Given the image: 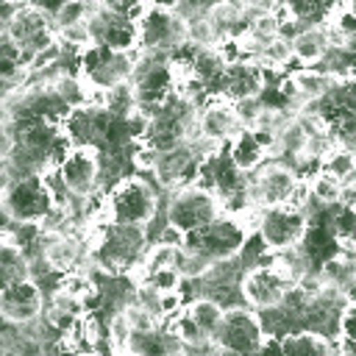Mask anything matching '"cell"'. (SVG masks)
<instances>
[{"mask_svg":"<svg viewBox=\"0 0 356 356\" xmlns=\"http://www.w3.org/2000/svg\"><path fill=\"white\" fill-rule=\"evenodd\" d=\"M189 42V22L178 8H150L139 19V50L172 56Z\"/></svg>","mask_w":356,"mask_h":356,"instance_id":"cell-5","label":"cell"},{"mask_svg":"<svg viewBox=\"0 0 356 356\" xmlns=\"http://www.w3.org/2000/svg\"><path fill=\"white\" fill-rule=\"evenodd\" d=\"M44 306H47V295L33 278L8 284L0 292V314L3 320L17 323V325H28L39 320L44 314Z\"/></svg>","mask_w":356,"mask_h":356,"instance_id":"cell-13","label":"cell"},{"mask_svg":"<svg viewBox=\"0 0 356 356\" xmlns=\"http://www.w3.org/2000/svg\"><path fill=\"white\" fill-rule=\"evenodd\" d=\"M323 172L334 175L342 186L356 184V153L348 147H334L325 159H323Z\"/></svg>","mask_w":356,"mask_h":356,"instance_id":"cell-21","label":"cell"},{"mask_svg":"<svg viewBox=\"0 0 356 356\" xmlns=\"http://www.w3.org/2000/svg\"><path fill=\"white\" fill-rule=\"evenodd\" d=\"M136 53H139V47L131 53H117V50L95 44V47L83 50V56H81V75L92 89H100V92L131 83Z\"/></svg>","mask_w":356,"mask_h":356,"instance_id":"cell-7","label":"cell"},{"mask_svg":"<svg viewBox=\"0 0 356 356\" xmlns=\"http://www.w3.org/2000/svg\"><path fill=\"white\" fill-rule=\"evenodd\" d=\"M56 209V195L44 175H25L3 184V214L17 225H39Z\"/></svg>","mask_w":356,"mask_h":356,"instance_id":"cell-3","label":"cell"},{"mask_svg":"<svg viewBox=\"0 0 356 356\" xmlns=\"http://www.w3.org/2000/svg\"><path fill=\"white\" fill-rule=\"evenodd\" d=\"M0 275H3V286L17 284V281H28L31 278V259L28 253L8 236H3V250H0Z\"/></svg>","mask_w":356,"mask_h":356,"instance_id":"cell-19","label":"cell"},{"mask_svg":"<svg viewBox=\"0 0 356 356\" xmlns=\"http://www.w3.org/2000/svg\"><path fill=\"white\" fill-rule=\"evenodd\" d=\"M309 186H312V197L320 200L323 206H339V200H342V184L334 175H328V172L320 170L309 181Z\"/></svg>","mask_w":356,"mask_h":356,"instance_id":"cell-23","label":"cell"},{"mask_svg":"<svg viewBox=\"0 0 356 356\" xmlns=\"http://www.w3.org/2000/svg\"><path fill=\"white\" fill-rule=\"evenodd\" d=\"M228 156L234 159V164L242 170V172H253L256 167H261L267 159H270V150L259 142V136L253 131H242L228 147Z\"/></svg>","mask_w":356,"mask_h":356,"instance_id":"cell-17","label":"cell"},{"mask_svg":"<svg viewBox=\"0 0 356 356\" xmlns=\"http://www.w3.org/2000/svg\"><path fill=\"white\" fill-rule=\"evenodd\" d=\"M270 250L298 248L309 234V217L295 206H270L261 211V222L256 231Z\"/></svg>","mask_w":356,"mask_h":356,"instance_id":"cell-11","label":"cell"},{"mask_svg":"<svg viewBox=\"0 0 356 356\" xmlns=\"http://www.w3.org/2000/svg\"><path fill=\"white\" fill-rule=\"evenodd\" d=\"M197 122H200V131L203 136L220 142L222 147H228L242 131H248L239 120V111H236V103H231L228 97H211L200 114H197Z\"/></svg>","mask_w":356,"mask_h":356,"instance_id":"cell-14","label":"cell"},{"mask_svg":"<svg viewBox=\"0 0 356 356\" xmlns=\"http://www.w3.org/2000/svg\"><path fill=\"white\" fill-rule=\"evenodd\" d=\"M339 339L342 342H356V300H350L342 312V323H339Z\"/></svg>","mask_w":356,"mask_h":356,"instance_id":"cell-25","label":"cell"},{"mask_svg":"<svg viewBox=\"0 0 356 356\" xmlns=\"http://www.w3.org/2000/svg\"><path fill=\"white\" fill-rule=\"evenodd\" d=\"M150 8H178L184 0H145Z\"/></svg>","mask_w":356,"mask_h":356,"instance_id":"cell-26","label":"cell"},{"mask_svg":"<svg viewBox=\"0 0 356 356\" xmlns=\"http://www.w3.org/2000/svg\"><path fill=\"white\" fill-rule=\"evenodd\" d=\"M264 70H270V72H281L289 61H295V50H292V39L289 36H278V39H273L264 50H261V56L256 58Z\"/></svg>","mask_w":356,"mask_h":356,"instance_id":"cell-22","label":"cell"},{"mask_svg":"<svg viewBox=\"0 0 356 356\" xmlns=\"http://www.w3.org/2000/svg\"><path fill=\"white\" fill-rule=\"evenodd\" d=\"M292 39V50H295V61H300L303 67H314L325 58V53L334 47L331 42V31L328 25H314V28H303L298 31Z\"/></svg>","mask_w":356,"mask_h":356,"instance_id":"cell-16","label":"cell"},{"mask_svg":"<svg viewBox=\"0 0 356 356\" xmlns=\"http://www.w3.org/2000/svg\"><path fill=\"white\" fill-rule=\"evenodd\" d=\"M167 195V192H164ZM161 192L156 189L153 181H147L145 175L134 172L125 175L108 195H106V206L103 214L97 220V225H111V222H122V225H150L164 203H161Z\"/></svg>","mask_w":356,"mask_h":356,"instance_id":"cell-1","label":"cell"},{"mask_svg":"<svg viewBox=\"0 0 356 356\" xmlns=\"http://www.w3.org/2000/svg\"><path fill=\"white\" fill-rule=\"evenodd\" d=\"M273 75H275V72L264 70L259 61H253V58H239V61L228 64L222 97H228L231 103L250 100V97H261L264 89L270 86V78H273Z\"/></svg>","mask_w":356,"mask_h":356,"instance_id":"cell-15","label":"cell"},{"mask_svg":"<svg viewBox=\"0 0 356 356\" xmlns=\"http://www.w3.org/2000/svg\"><path fill=\"white\" fill-rule=\"evenodd\" d=\"M292 284L286 281L284 273H278L270 261L267 264H259L253 270L245 273L242 278V298L250 309L256 312H264V309H275L284 303V298L289 295Z\"/></svg>","mask_w":356,"mask_h":356,"instance_id":"cell-12","label":"cell"},{"mask_svg":"<svg viewBox=\"0 0 356 356\" xmlns=\"http://www.w3.org/2000/svg\"><path fill=\"white\" fill-rule=\"evenodd\" d=\"M164 211H167L170 225H175L184 234H192V231L214 222L217 217H222L225 206H222L220 195L211 192L209 186L186 184V186L164 195Z\"/></svg>","mask_w":356,"mask_h":356,"instance_id":"cell-2","label":"cell"},{"mask_svg":"<svg viewBox=\"0 0 356 356\" xmlns=\"http://www.w3.org/2000/svg\"><path fill=\"white\" fill-rule=\"evenodd\" d=\"M264 339H267V334L261 328L259 312L250 306L228 309L222 317V325L214 337L217 348L225 353H234V356H253L264 345Z\"/></svg>","mask_w":356,"mask_h":356,"instance_id":"cell-9","label":"cell"},{"mask_svg":"<svg viewBox=\"0 0 356 356\" xmlns=\"http://www.w3.org/2000/svg\"><path fill=\"white\" fill-rule=\"evenodd\" d=\"M78 356H100V353H97V350H81Z\"/></svg>","mask_w":356,"mask_h":356,"instance_id":"cell-28","label":"cell"},{"mask_svg":"<svg viewBox=\"0 0 356 356\" xmlns=\"http://www.w3.org/2000/svg\"><path fill=\"white\" fill-rule=\"evenodd\" d=\"M250 231L245 228V222L234 214H222L217 217L214 222L186 234L184 239V248L200 259H206L209 264H217V261H225V259H236L248 242Z\"/></svg>","mask_w":356,"mask_h":356,"instance_id":"cell-4","label":"cell"},{"mask_svg":"<svg viewBox=\"0 0 356 356\" xmlns=\"http://www.w3.org/2000/svg\"><path fill=\"white\" fill-rule=\"evenodd\" d=\"M300 181L303 178L295 170H289L284 161L270 156L261 167L248 172V200L250 206H259V209L286 206Z\"/></svg>","mask_w":356,"mask_h":356,"instance_id":"cell-6","label":"cell"},{"mask_svg":"<svg viewBox=\"0 0 356 356\" xmlns=\"http://www.w3.org/2000/svg\"><path fill=\"white\" fill-rule=\"evenodd\" d=\"M97 3L106 6V8H111V11H117V14L131 17L134 22H139L145 17V11H147V3L145 0H97Z\"/></svg>","mask_w":356,"mask_h":356,"instance_id":"cell-24","label":"cell"},{"mask_svg":"<svg viewBox=\"0 0 356 356\" xmlns=\"http://www.w3.org/2000/svg\"><path fill=\"white\" fill-rule=\"evenodd\" d=\"M67 195L75 197H95L103 195V159L97 147H72L70 156L56 170Z\"/></svg>","mask_w":356,"mask_h":356,"instance_id":"cell-8","label":"cell"},{"mask_svg":"<svg viewBox=\"0 0 356 356\" xmlns=\"http://www.w3.org/2000/svg\"><path fill=\"white\" fill-rule=\"evenodd\" d=\"M3 3H11L17 8H28V6H36V0H3Z\"/></svg>","mask_w":356,"mask_h":356,"instance_id":"cell-27","label":"cell"},{"mask_svg":"<svg viewBox=\"0 0 356 356\" xmlns=\"http://www.w3.org/2000/svg\"><path fill=\"white\" fill-rule=\"evenodd\" d=\"M186 314H189V320L206 334V337H217V331H220V325H222V317H225V309L220 306V303H214V300H209V298H197V300H192L189 306H186Z\"/></svg>","mask_w":356,"mask_h":356,"instance_id":"cell-20","label":"cell"},{"mask_svg":"<svg viewBox=\"0 0 356 356\" xmlns=\"http://www.w3.org/2000/svg\"><path fill=\"white\" fill-rule=\"evenodd\" d=\"M89 3H92L89 28H92L95 44L117 50V53H131V50L139 47V22H134L131 17L100 6L97 0H89Z\"/></svg>","mask_w":356,"mask_h":356,"instance_id":"cell-10","label":"cell"},{"mask_svg":"<svg viewBox=\"0 0 356 356\" xmlns=\"http://www.w3.org/2000/svg\"><path fill=\"white\" fill-rule=\"evenodd\" d=\"M281 348H284V356H337V342L314 331L286 334L281 339Z\"/></svg>","mask_w":356,"mask_h":356,"instance_id":"cell-18","label":"cell"}]
</instances>
